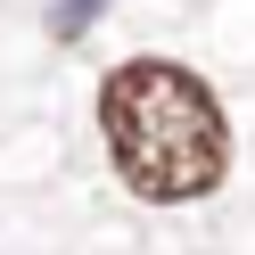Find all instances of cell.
<instances>
[{"mask_svg":"<svg viewBox=\"0 0 255 255\" xmlns=\"http://www.w3.org/2000/svg\"><path fill=\"white\" fill-rule=\"evenodd\" d=\"M107 165L148 206H198L231 181V116L214 83L181 58H124L99 83Z\"/></svg>","mask_w":255,"mask_h":255,"instance_id":"obj_1","label":"cell"},{"mask_svg":"<svg viewBox=\"0 0 255 255\" xmlns=\"http://www.w3.org/2000/svg\"><path fill=\"white\" fill-rule=\"evenodd\" d=\"M107 17V0H58L50 8V41H83V25Z\"/></svg>","mask_w":255,"mask_h":255,"instance_id":"obj_2","label":"cell"}]
</instances>
